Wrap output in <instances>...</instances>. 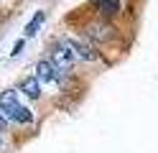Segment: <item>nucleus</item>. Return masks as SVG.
<instances>
[{
    "mask_svg": "<svg viewBox=\"0 0 158 153\" xmlns=\"http://www.w3.org/2000/svg\"><path fill=\"white\" fill-rule=\"evenodd\" d=\"M0 112H3L8 120L21 122V125H31L33 122V112L18 102V89H5L3 95H0Z\"/></svg>",
    "mask_w": 158,
    "mask_h": 153,
    "instance_id": "f257e3e1",
    "label": "nucleus"
},
{
    "mask_svg": "<svg viewBox=\"0 0 158 153\" xmlns=\"http://www.w3.org/2000/svg\"><path fill=\"white\" fill-rule=\"evenodd\" d=\"M51 61H54V66H56L59 71L69 74V71L74 69V61H77V56H74V51L69 49L66 44H59V46H54V51H51Z\"/></svg>",
    "mask_w": 158,
    "mask_h": 153,
    "instance_id": "f03ea898",
    "label": "nucleus"
},
{
    "mask_svg": "<svg viewBox=\"0 0 158 153\" xmlns=\"http://www.w3.org/2000/svg\"><path fill=\"white\" fill-rule=\"evenodd\" d=\"M36 77H38V82H44V84H51V82L54 84H61L64 82V71H59L51 59H41L36 64Z\"/></svg>",
    "mask_w": 158,
    "mask_h": 153,
    "instance_id": "7ed1b4c3",
    "label": "nucleus"
},
{
    "mask_svg": "<svg viewBox=\"0 0 158 153\" xmlns=\"http://www.w3.org/2000/svg\"><path fill=\"white\" fill-rule=\"evenodd\" d=\"M61 44H66L69 49L74 51V56L82 59V61H97V59H100V54H97L89 44H84V41H79V38H64Z\"/></svg>",
    "mask_w": 158,
    "mask_h": 153,
    "instance_id": "20e7f679",
    "label": "nucleus"
},
{
    "mask_svg": "<svg viewBox=\"0 0 158 153\" xmlns=\"http://www.w3.org/2000/svg\"><path fill=\"white\" fill-rule=\"evenodd\" d=\"M87 36H89L92 41H100V44H105V41H110L115 36V28L107 23V20H102V23H92L89 28H87Z\"/></svg>",
    "mask_w": 158,
    "mask_h": 153,
    "instance_id": "39448f33",
    "label": "nucleus"
},
{
    "mask_svg": "<svg viewBox=\"0 0 158 153\" xmlns=\"http://www.w3.org/2000/svg\"><path fill=\"white\" fill-rule=\"evenodd\" d=\"M97 10H100V15L105 20H110L115 15H120V0H97Z\"/></svg>",
    "mask_w": 158,
    "mask_h": 153,
    "instance_id": "423d86ee",
    "label": "nucleus"
},
{
    "mask_svg": "<svg viewBox=\"0 0 158 153\" xmlns=\"http://www.w3.org/2000/svg\"><path fill=\"white\" fill-rule=\"evenodd\" d=\"M21 89H23V95L31 97V100H38V97H41V82H38L36 74H33V77H26V79L21 82Z\"/></svg>",
    "mask_w": 158,
    "mask_h": 153,
    "instance_id": "0eeeda50",
    "label": "nucleus"
},
{
    "mask_svg": "<svg viewBox=\"0 0 158 153\" xmlns=\"http://www.w3.org/2000/svg\"><path fill=\"white\" fill-rule=\"evenodd\" d=\"M44 18H46V13H44V10H38V13L31 18V23L26 26V38H31V36H36V33H38V28H41Z\"/></svg>",
    "mask_w": 158,
    "mask_h": 153,
    "instance_id": "6e6552de",
    "label": "nucleus"
},
{
    "mask_svg": "<svg viewBox=\"0 0 158 153\" xmlns=\"http://www.w3.org/2000/svg\"><path fill=\"white\" fill-rule=\"evenodd\" d=\"M23 46H26V38H18V41H15V46H13V51H10V54H13V56H18V54H21V51H23Z\"/></svg>",
    "mask_w": 158,
    "mask_h": 153,
    "instance_id": "1a4fd4ad",
    "label": "nucleus"
},
{
    "mask_svg": "<svg viewBox=\"0 0 158 153\" xmlns=\"http://www.w3.org/2000/svg\"><path fill=\"white\" fill-rule=\"evenodd\" d=\"M5 133H8V117L0 112V135H5Z\"/></svg>",
    "mask_w": 158,
    "mask_h": 153,
    "instance_id": "9d476101",
    "label": "nucleus"
},
{
    "mask_svg": "<svg viewBox=\"0 0 158 153\" xmlns=\"http://www.w3.org/2000/svg\"><path fill=\"white\" fill-rule=\"evenodd\" d=\"M5 148V143H3V135H0V151H3Z\"/></svg>",
    "mask_w": 158,
    "mask_h": 153,
    "instance_id": "9b49d317",
    "label": "nucleus"
}]
</instances>
